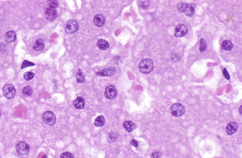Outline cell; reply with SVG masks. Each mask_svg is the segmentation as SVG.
Masks as SVG:
<instances>
[{
  "label": "cell",
  "instance_id": "6da1fadb",
  "mask_svg": "<svg viewBox=\"0 0 242 158\" xmlns=\"http://www.w3.org/2000/svg\"><path fill=\"white\" fill-rule=\"evenodd\" d=\"M139 71L143 74H148L153 71L154 65L151 60L145 59L142 60L139 63Z\"/></svg>",
  "mask_w": 242,
  "mask_h": 158
},
{
  "label": "cell",
  "instance_id": "7a4b0ae2",
  "mask_svg": "<svg viewBox=\"0 0 242 158\" xmlns=\"http://www.w3.org/2000/svg\"><path fill=\"white\" fill-rule=\"evenodd\" d=\"M171 112L172 115L175 117H180L185 113L186 108L181 103H174L171 107Z\"/></svg>",
  "mask_w": 242,
  "mask_h": 158
},
{
  "label": "cell",
  "instance_id": "3957f363",
  "mask_svg": "<svg viewBox=\"0 0 242 158\" xmlns=\"http://www.w3.org/2000/svg\"><path fill=\"white\" fill-rule=\"evenodd\" d=\"M79 29V25L75 19L68 20L65 25V32L69 34H74Z\"/></svg>",
  "mask_w": 242,
  "mask_h": 158
},
{
  "label": "cell",
  "instance_id": "277c9868",
  "mask_svg": "<svg viewBox=\"0 0 242 158\" xmlns=\"http://www.w3.org/2000/svg\"><path fill=\"white\" fill-rule=\"evenodd\" d=\"M3 94L4 96L8 99L13 98L16 95V89L11 84H5L3 87Z\"/></svg>",
  "mask_w": 242,
  "mask_h": 158
},
{
  "label": "cell",
  "instance_id": "5b68a950",
  "mask_svg": "<svg viewBox=\"0 0 242 158\" xmlns=\"http://www.w3.org/2000/svg\"><path fill=\"white\" fill-rule=\"evenodd\" d=\"M43 120L50 126H53L56 122V116L53 112L47 111L42 115Z\"/></svg>",
  "mask_w": 242,
  "mask_h": 158
},
{
  "label": "cell",
  "instance_id": "8992f818",
  "mask_svg": "<svg viewBox=\"0 0 242 158\" xmlns=\"http://www.w3.org/2000/svg\"><path fill=\"white\" fill-rule=\"evenodd\" d=\"M16 151L20 155L24 156L29 152L30 147L28 144L24 141L18 142L15 146Z\"/></svg>",
  "mask_w": 242,
  "mask_h": 158
},
{
  "label": "cell",
  "instance_id": "52a82bcc",
  "mask_svg": "<svg viewBox=\"0 0 242 158\" xmlns=\"http://www.w3.org/2000/svg\"><path fill=\"white\" fill-rule=\"evenodd\" d=\"M104 95L107 99L113 100L116 98L118 93L114 85H109L106 87Z\"/></svg>",
  "mask_w": 242,
  "mask_h": 158
},
{
  "label": "cell",
  "instance_id": "ba28073f",
  "mask_svg": "<svg viewBox=\"0 0 242 158\" xmlns=\"http://www.w3.org/2000/svg\"><path fill=\"white\" fill-rule=\"evenodd\" d=\"M188 31V28L186 25L183 24H179L175 28L174 35L178 38L183 37L187 35Z\"/></svg>",
  "mask_w": 242,
  "mask_h": 158
},
{
  "label": "cell",
  "instance_id": "9c48e42d",
  "mask_svg": "<svg viewBox=\"0 0 242 158\" xmlns=\"http://www.w3.org/2000/svg\"><path fill=\"white\" fill-rule=\"evenodd\" d=\"M58 15V12L56 8L49 7L47 8L45 12V15L47 20L49 21H54Z\"/></svg>",
  "mask_w": 242,
  "mask_h": 158
},
{
  "label": "cell",
  "instance_id": "30bf717a",
  "mask_svg": "<svg viewBox=\"0 0 242 158\" xmlns=\"http://www.w3.org/2000/svg\"><path fill=\"white\" fill-rule=\"evenodd\" d=\"M116 69L113 67H109L104 68L102 71H98L96 73V74L98 76L102 77H110L113 76L116 74Z\"/></svg>",
  "mask_w": 242,
  "mask_h": 158
},
{
  "label": "cell",
  "instance_id": "8fae6325",
  "mask_svg": "<svg viewBox=\"0 0 242 158\" xmlns=\"http://www.w3.org/2000/svg\"><path fill=\"white\" fill-rule=\"evenodd\" d=\"M238 130V125L235 122H230L227 125L226 127V131L227 134L231 136L235 133Z\"/></svg>",
  "mask_w": 242,
  "mask_h": 158
},
{
  "label": "cell",
  "instance_id": "7c38bea8",
  "mask_svg": "<svg viewBox=\"0 0 242 158\" xmlns=\"http://www.w3.org/2000/svg\"><path fill=\"white\" fill-rule=\"evenodd\" d=\"M73 106L77 109H83L85 106V100L81 97H78L73 101Z\"/></svg>",
  "mask_w": 242,
  "mask_h": 158
},
{
  "label": "cell",
  "instance_id": "4fadbf2b",
  "mask_svg": "<svg viewBox=\"0 0 242 158\" xmlns=\"http://www.w3.org/2000/svg\"><path fill=\"white\" fill-rule=\"evenodd\" d=\"M93 22L95 25L98 27H102L105 23V18L102 15H98L94 17Z\"/></svg>",
  "mask_w": 242,
  "mask_h": 158
},
{
  "label": "cell",
  "instance_id": "5bb4252c",
  "mask_svg": "<svg viewBox=\"0 0 242 158\" xmlns=\"http://www.w3.org/2000/svg\"><path fill=\"white\" fill-rule=\"evenodd\" d=\"M195 8H196L195 4H187V6L184 12V14L188 17L193 16L195 12Z\"/></svg>",
  "mask_w": 242,
  "mask_h": 158
},
{
  "label": "cell",
  "instance_id": "9a60e30c",
  "mask_svg": "<svg viewBox=\"0 0 242 158\" xmlns=\"http://www.w3.org/2000/svg\"><path fill=\"white\" fill-rule=\"evenodd\" d=\"M45 44L42 39H38L36 41L33 47V49L35 51H39L44 49Z\"/></svg>",
  "mask_w": 242,
  "mask_h": 158
},
{
  "label": "cell",
  "instance_id": "2e32d148",
  "mask_svg": "<svg viewBox=\"0 0 242 158\" xmlns=\"http://www.w3.org/2000/svg\"><path fill=\"white\" fill-rule=\"evenodd\" d=\"M5 40L7 42H13L16 39V34L14 31H9L5 34Z\"/></svg>",
  "mask_w": 242,
  "mask_h": 158
},
{
  "label": "cell",
  "instance_id": "e0dca14e",
  "mask_svg": "<svg viewBox=\"0 0 242 158\" xmlns=\"http://www.w3.org/2000/svg\"><path fill=\"white\" fill-rule=\"evenodd\" d=\"M97 46L100 50H106L109 49L110 45L109 43L103 39H100L98 40L97 43Z\"/></svg>",
  "mask_w": 242,
  "mask_h": 158
},
{
  "label": "cell",
  "instance_id": "ac0fdd59",
  "mask_svg": "<svg viewBox=\"0 0 242 158\" xmlns=\"http://www.w3.org/2000/svg\"><path fill=\"white\" fill-rule=\"evenodd\" d=\"M123 127L127 132H131L135 130L136 125L131 121H126L123 124Z\"/></svg>",
  "mask_w": 242,
  "mask_h": 158
},
{
  "label": "cell",
  "instance_id": "d6986e66",
  "mask_svg": "<svg viewBox=\"0 0 242 158\" xmlns=\"http://www.w3.org/2000/svg\"><path fill=\"white\" fill-rule=\"evenodd\" d=\"M105 124V120L104 116L100 115L96 118L95 121L94 122L95 126L97 127H103Z\"/></svg>",
  "mask_w": 242,
  "mask_h": 158
},
{
  "label": "cell",
  "instance_id": "ffe728a7",
  "mask_svg": "<svg viewBox=\"0 0 242 158\" xmlns=\"http://www.w3.org/2000/svg\"><path fill=\"white\" fill-rule=\"evenodd\" d=\"M222 47L225 50L230 51L233 48V44L230 40H224L222 42Z\"/></svg>",
  "mask_w": 242,
  "mask_h": 158
},
{
  "label": "cell",
  "instance_id": "44dd1931",
  "mask_svg": "<svg viewBox=\"0 0 242 158\" xmlns=\"http://www.w3.org/2000/svg\"><path fill=\"white\" fill-rule=\"evenodd\" d=\"M77 82L78 83H83L85 81V77L83 72L80 69H78L76 75Z\"/></svg>",
  "mask_w": 242,
  "mask_h": 158
},
{
  "label": "cell",
  "instance_id": "7402d4cb",
  "mask_svg": "<svg viewBox=\"0 0 242 158\" xmlns=\"http://www.w3.org/2000/svg\"><path fill=\"white\" fill-rule=\"evenodd\" d=\"M117 138L118 136L116 133L114 132H110L108 134L107 141L109 143H114L117 141Z\"/></svg>",
  "mask_w": 242,
  "mask_h": 158
},
{
  "label": "cell",
  "instance_id": "603a6c76",
  "mask_svg": "<svg viewBox=\"0 0 242 158\" xmlns=\"http://www.w3.org/2000/svg\"><path fill=\"white\" fill-rule=\"evenodd\" d=\"M22 93L26 96H31L32 95L33 90L30 86H26L22 90Z\"/></svg>",
  "mask_w": 242,
  "mask_h": 158
},
{
  "label": "cell",
  "instance_id": "cb8c5ba5",
  "mask_svg": "<svg viewBox=\"0 0 242 158\" xmlns=\"http://www.w3.org/2000/svg\"><path fill=\"white\" fill-rule=\"evenodd\" d=\"M207 48V45L206 41L204 39H200V51L201 52H204Z\"/></svg>",
  "mask_w": 242,
  "mask_h": 158
},
{
  "label": "cell",
  "instance_id": "d4e9b609",
  "mask_svg": "<svg viewBox=\"0 0 242 158\" xmlns=\"http://www.w3.org/2000/svg\"><path fill=\"white\" fill-rule=\"evenodd\" d=\"M35 76V74L33 72H26L24 74V78L26 81H30L32 80Z\"/></svg>",
  "mask_w": 242,
  "mask_h": 158
},
{
  "label": "cell",
  "instance_id": "484cf974",
  "mask_svg": "<svg viewBox=\"0 0 242 158\" xmlns=\"http://www.w3.org/2000/svg\"><path fill=\"white\" fill-rule=\"evenodd\" d=\"M187 5V3H183V2L180 3L178 5V11L179 12H181V13L184 12Z\"/></svg>",
  "mask_w": 242,
  "mask_h": 158
},
{
  "label": "cell",
  "instance_id": "4316f807",
  "mask_svg": "<svg viewBox=\"0 0 242 158\" xmlns=\"http://www.w3.org/2000/svg\"><path fill=\"white\" fill-rule=\"evenodd\" d=\"M151 1H143L140 2L139 5L143 9H145L149 7Z\"/></svg>",
  "mask_w": 242,
  "mask_h": 158
},
{
  "label": "cell",
  "instance_id": "83f0119b",
  "mask_svg": "<svg viewBox=\"0 0 242 158\" xmlns=\"http://www.w3.org/2000/svg\"><path fill=\"white\" fill-rule=\"evenodd\" d=\"M47 4L50 7L56 8L58 6V1L56 0H49L47 1Z\"/></svg>",
  "mask_w": 242,
  "mask_h": 158
},
{
  "label": "cell",
  "instance_id": "f1b7e54d",
  "mask_svg": "<svg viewBox=\"0 0 242 158\" xmlns=\"http://www.w3.org/2000/svg\"><path fill=\"white\" fill-rule=\"evenodd\" d=\"M35 64L34 63L28 61L26 60H25L23 61V63L22 64L21 68L23 69V68H25L30 67V66L31 67V66H35Z\"/></svg>",
  "mask_w": 242,
  "mask_h": 158
},
{
  "label": "cell",
  "instance_id": "f546056e",
  "mask_svg": "<svg viewBox=\"0 0 242 158\" xmlns=\"http://www.w3.org/2000/svg\"><path fill=\"white\" fill-rule=\"evenodd\" d=\"M61 158H74V155L72 153L69 152H65L61 154Z\"/></svg>",
  "mask_w": 242,
  "mask_h": 158
},
{
  "label": "cell",
  "instance_id": "4dcf8cb0",
  "mask_svg": "<svg viewBox=\"0 0 242 158\" xmlns=\"http://www.w3.org/2000/svg\"><path fill=\"white\" fill-rule=\"evenodd\" d=\"M162 153L159 151H155L152 153L151 155V158H161Z\"/></svg>",
  "mask_w": 242,
  "mask_h": 158
},
{
  "label": "cell",
  "instance_id": "1f68e13d",
  "mask_svg": "<svg viewBox=\"0 0 242 158\" xmlns=\"http://www.w3.org/2000/svg\"><path fill=\"white\" fill-rule=\"evenodd\" d=\"M180 59L179 55H178L177 53H173L172 55V60L174 62H176L179 60Z\"/></svg>",
  "mask_w": 242,
  "mask_h": 158
},
{
  "label": "cell",
  "instance_id": "d6a6232c",
  "mask_svg": "<svg viewBox=\"0 0 242 158\" xmlns=\"http://www.w3.org/2000/svg\"><path fill=\"white\" fill-rule=\"evenodd\" d=\"M223 74L224 76V77L227 79V80H229L230 79V76L229 72L227 71V69L226 68H224L223 70Z\"/></svg>",
  "mask_w": 242,
  "mask_h": 158
},
{
  "label": "cell",
  "instance_id": "836d02e7",
  "mask_svg": "<svg viewBox=\"0 0 242 158\" xmlns=\"http://www.w3.org/2000/svg\"><path fill=\"white\" fill-rule=\"evenodd\" d=\"M130 144L132 145V146L136 148H137L138 147V142H137L136 140H132L131 141Z\"/></svg>",
  "mask_w": 242,
  "mask_h": 158
},
{
  "label": "cell",
  "instance_id": "e575fe53",
  "mask_svg": "<svg viewBox=\"0 0 242 158\" xmlns=\"http://www.w3.org/2000/svg\"><path fill=\"white\" fill-rule=\"evenodd\" d=\"M242 106H240V107L239 109V111L240 114L242 115Z\"/></svg>",
  "mask_w": 242,
  "mask_h": 158
},
{
  "label": "cell",
  "instance_id": "d590c367",
  "mask_svg": "<svg viewBox=\"0 0 242 158\" xmlns=\"http://www.w3.org/2000/svg\"><path fill=\"white\" fill-rule=\"evenodd\" d=\"M42 158H47V156L45 155H44V156Z\"/></svg>",
  "mask_w": 242,
  "mask_h": 158
},
{
  "label": "cell",
  "instance_id": "8d00e7d4",
  "mask_svg": "<svg viewBox=\"0 0 242 158\" xmlns=\"http://www.w3.org/2000/svg\"><path fill=\"white\" fill-rule=\"evenodd\" d=\"M1 111L0 110V117H1Z\"/></svg>",
  "mask_w": 242,
  "mask_h": 158
}]
</instances>
